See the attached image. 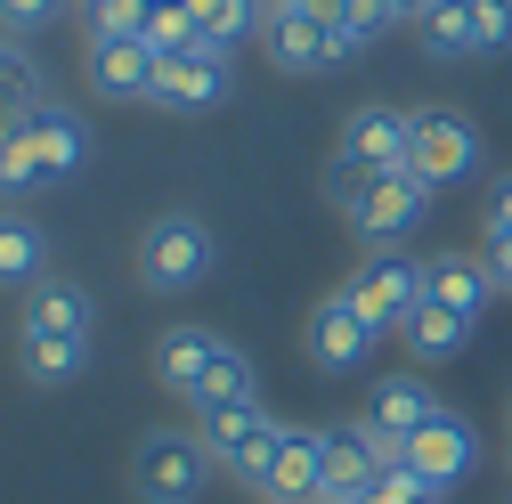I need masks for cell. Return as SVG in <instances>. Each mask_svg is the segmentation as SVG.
Instances as JSON below:
<instances>
[{
    "mask_svg": "<svg viewBox=\"0 0 512 504\" xmlns=\"http://www.w3.org/2000/svg\"><path fill=\"white\" fill-rule=\"evenodd\" d=\"M464 342H472V318H456V309H439V301H423L415 318L399 326V350H407L415 366H447Z\"/></svg>",
    "mask_w": 512,
    "mask_h": 504,
    "instance_id": "obj_21",
    "label": "cell"
},
{
    "mask_svg": "<svg viewBox=\"0 0 512 504\" xmlns=\"http://www.w3.org/2000/svg\"><path fill=\"white\" fill-rule=\"evenodd\" d=\"M155 9H163V0H155Z\"/></svg>",
    "mask_w": 512,
    "mask_h": 504,
    "instance_id": "obj_35",
    "label": "cell"
},
{
    "mask_svg": "<svg viewBox=\"0 0 512 504\" xmlns=\"http://www.w3.org/2000/svg\"><path fill=\"white\" fill-rule=\"evenodd\" d=\"M496 269V293H512V261H488Z\"/></svg>",
    "mask_w": 512,
    "mask_h": 504,
    "instance_id": "obj_32",
    "label": "cell"
},
{
    "mask_svg": "<svg viewBox=\"0 0 512 504\" xmlns=\"http://www.w3.org/2000/svg\"><path fill=\"white\" fill-rule=\"evenodd\" d=\"M17 334H49V342H90L98 334V301L82 277H41L17 309Z\"/></svg>",
    "mask_w": 512,
    "mask_h": 504,
    "instance_id": "obj_16",
    "label": "cell"
},
{
    "mask_svg": "<svg viewBox=\"0 0 512 504\" xmlns=\"http://www.w3.org/2000/svg\"><path fill=\"white\" fill-rule=\"evenodd\" d=\"M317 472H326V431L285 423L269 464L252 472V496H261V504H317Z\"/></svg>",
    "mask_w": 512,
    "mask_h": 504,
    "instance_id": "obj_11",
    "label": "cell"
},
{
    "mask_svg": "<svg viewBox=\"0 0 512 504\" xmlns=\"http://www.w3.org/2000/svg\"><path fill=\"white\" fill-rule=\"evenodd\" d=\"M57 17H66V0H0V33H9V41L41 33V25H57Z\"/></svg>",
    "mask_w": 512,
    "mask_h": 504,
    "instance_id": "obj_30",
    "label": "cell"
},
{
    "mask_svg": "<svg viewBox=\"0 0 512 504\" xmlns=\"http://www.w3.org/2000/svg\"><path fill=\"white\" fill-rule=\"evenodd\" d=\"M504 423H512V399H504Z\"/></svg>",
    "mask_w": 512,
    "mask_h": 504,
    "instance_id": "obj_34",
    "label": "cell"
},
{
    "mask_svg": "<svg viewBox=\"0 0 512 504\" xmlns=\"http://www.w3.org/2000/svg\"><path fill=\"white\" fill-rule=\"evenodd\" d=\"M472 25H480V57L512 49V0H472Z\"/></svg>",
    "mask_w": 512,
    "mask_h": 504,
    "instance_id": "obj_31",
    "label": "cell"
},
{
    "mask_svg": "<svg viewBox=\"0 0 512 504\" xmlns=\"http://www.w3.org/2000/svg\"><path fill=\"white\" fill-rule=\"evenodd\" d=\"M187 17L204 25V41L236 49V41H252V33H261V17H269V0H187Z\"/></svg>",
    "mask_w": 512,
    "mask_h": 504,
    "instance_id": "obj_25",
    "label": "cell"
},
{
    "mask_svg": "<svg viewBox=\"0 0 512 504\" xmlns=\"http://www.w3.org/2000/svg\"><path fill=\"white\" fill-rule=\"evenodd\" d=\"M480 261H512V179L488 196V212H480Z\"/></svg>",
    "mask_w": 512,
    "mask_h": 504,
    "instance_id": "obj_29",
    "label": "cell"
},
{
    "mask_svg": "<svg viewBox=\"0 0 512 504\" xmlns=\"http://www.w3.org/2000/svg\"><path fill=\"white\" fill-rule=\"evenodd\" d=\"M147 17H155V0H82L90 41H147Z\"/></svg>",
    "mask_w": 512,
    "mask_h": 504,
    "instance_id": "obj_26",
    "label": "cell"
},
{
    "mask_svg": "<svg viewBox=\"0 0 512 504\" xmlns=\"http://www.w3.org/2000/svg\"><path fill=\"white\" fill-rule=\"evenodd\" d=\"M423 49L431 57H480V25H472V0H431V9L415 17Z\"/></svg>",
    "mask_w": 512,
    "mask_h": 504,
    "instance_id": "obj_23",
    "label": "cell"
},
{
    "mask_svg": "<svg viewBox=\"0 0 512 504\" xmlns=\"http://www.w3.org/2000/svg\"><path fill=\"white\" fill-rule=\"evenodd\" d=\"M261 57H269L277 74L309 82V74H334V66H350V57H366V33L334 9V0H269Z\"/></svg>",
    "mask_w": 512,
    "mask_h": 504,
    "instance_id": "obj_2",
    "label": "cell"
},
{
    "mask_svg": "<svg viewBox=\"0 0 512 504\" xmlns=\"http://www.w3.org/2000/svg\"><path fill=\"white\" fill-rule=\"evenodd\" d=\"M196 41H204V25L187 17V0H163V9L147 17V49L155 57H179V49H196Z\"/></svg>",
    "mask_w": 512,
    "mask_h": 504,
    "instance_id": "obj_27",
    "label": "cell"
},
{
    "mask_svg": "<svg viewBox=\"0 0 512 504\" xmlns=\"http://www.w3.org/2000/svg\"><path fill=\"white\" fill-rule=\"evenodd\" d=\"M220 261V244L196 212H155L147 236H139V285L147 293H196Z\"/></svg>",
    "mask_w": 512,
    "mask_h": 504,
    "instance_id": "obj_3",
    "label": "cell"
},
{
    "mask_svg": "<svg viewBox=\"0 0 512 504\" xmlns=\"http://www.w3.org/2000/svg\"><path fill=\"white\" fill-rule=\"evenodd\" d=\"M25 147H33L41 179L57 187L66 171H82V155H90V131H82V114H66V106H41V114L25 122Z\"/></svg>",
    "mask_w": 512,
    "mask_h": 504,
    "instance_id": "obj_20",
    "label": "cell"
},
{
    "mask_svg": "<svg viewBox=\"0 0 512 504\" xmlns=\"http://www.w3.org/2000/svg\"><path fill=\"white\" fill-rule=\"evenodd\" d=\"M196 431H204V448H212V472H228V480L252 488V472L269 464V448H277L285 423L261 399H228V407H196Z\"/></svg>",
    "mask_w": 512,
    "mask_h": 504,
    "instance_id": "obj_5",
    "label": "cell"
},
{
    "mask_svg": "<svg viewBox=\"0 0 512 504\" xmlns=\"http://www.w3.org/2000/svg\"><path fill=\"white\" fill-rule=\"evenodd\" d=\"M431 204H439V187H431L415 163H399V171H374V179H366V196H358L350 228H358L366 244H391V236H415Z\"/></svg>",
    "mask_w": 512,
    "mask_h": 504,
    "instance_id": "obj_8",
    "label": "cell"
},
{
    "mask_svg": "<svg viewBox=\"0 0 512 504\" xmlns=\"http://www.w3.org/2000/svg\"><path fill=\"white\" fill-rule=\"evenodd\" d=\"M212 480V448L204 431H147L131 448V488L139 504H196Z\"/></svg>",
    "mask_w": 512,
    "mask_h": 504,
    "instance_id": "obj_4",
    "label": "cell"
},
{
    "mask_svg": "<svg viewBox=\"0 0 512 504\" xmlns=\"http://www.w3.org/2000/svg\"><path fill=\"white\" fill-rule=\"evenodd\" d=\"M399 464V448L391 439H374L366 423H342V431H326V472H317V504H366L374 496V480Z\"/></svg>",
    "mask_w": 512,
    "mask_h": 504,
    "instance_id": "obj_9",
    "label": "cell"
},
{
    "mask_svg": "<svg viewBox=\"0 0 512 504\" xmlns=\"http://www.w3.org/2000/svg\"><path fill=\"white\" fill-rule=\"evenodd\" d=\"M155 383L187 407H228V399H261V383H252V358L212 334V326H163L155 342Z\"/></svg>",
    "mask_w": 512,
    "mask_h": 504,
    "instance_id": "obj_1",
    "label": "cell"
},
{
    "mask_svg": "<svg viewBox=\"0 0 512 504\" xmlns=\"http://www.w3.org/2000/svg\"><path fill=\"white\" fill-rule=\"evenodd\" d=\"M382 342H391V334H382L350 293H326V301L309 309V326H301V350H309V366H317V374H358Z\"/></svg>",
    "mask_w": 512,
    "mask_h": 504,
    "instance_id": "obj_7",
    "label": "cell"
},
{
    "mask_svg": "<svg viewBox=\"0 0 512 504\" xmlns=\"http://www.w3.org/2000/svg\"><path fill=\"white\" fill-rule=\"evenodd\" d=\"M415 147V114L399 106H358L342 114V139H334V163H358V171H399Z\"/></svg>",
    "mask_w": 512,
    "mask_h": 504,
    "instance_id": "obj_15",
    "label": "cell"
},
{
    "mask_svg": "<svg viewBox=\"0 0 512 504\" xmlns=\"http://www.w3.org/2000/svg\"><path fill=\"white\" fill-rule=\"evenodd\" d=\"M228 90H236V66H228L220 41H196V49H179V57L155 66V106H171V114H204Z\"/></svg>",
    "mask_w": 512,
    "mask_h": 504,
    "instance_id": "obj_10",
    "label": "cell"
},
{
    "mask_svg": "<svg viewBox=\"0 0 512 504\" xmlns=\"http://www.w3.org/2000/svg\"><path fill=\"white\" fill-rule=\"evenodd\" d=\"M155 66H163V57L147 41H90L82 49V82L106 106H155Z\"/></svg>",
    "mask_w": 512,
    "mask_h": 504,
    "instance_id": "obj_14",
    "label": "cell"
},
{
    "mask_svg": "<svg viewBox=\"0 0 512 504\" xmlns=\"http://www.w3.org/2000/svg\"><path fill=\"white\" fill-rule=\"evenodd\" d=\"M9 139H17V131H0V147H9Z\"/></svg>",
    "mask_w": 512,
    "mask_h": 504,
    "instance_id": "obj_33",
    "label": "cell"
},
{
    "mask_svg": "<svg viewBox=\"0 0 512 504\" xmlns=\"http://www.w3.org/2000/svg\"><path fill=\"white\" fill-rule=\"evenodd\" d=\"M407 163H415L431 187H456V179L480 171V131H472L464 114H447V106H423V114H415V147H407Z\"/></svg>",
    "mask_w": 512,
    "mask_h": 504,
    "instance_id": "obj_13",
    "label": "cell"
},
{
    "mask_svg": "<svg viewBox=\"0 0 512 504\" xmlns=\"http://www.w3.org/2000/svg\"><path fill=\"white\" fill-rule=\"evenodd\" d=\"M33 187H49L41 179V163H33V147H25V131L0 147V204H17V196H33Z\"/></svg>",
    "mask_w": 512,
    "mask_h": 504,
    "instance_id": "obj_28",
    "label": "cell"
},
{
    "mask_svg": "<svg viewBox=\"0 0 512 504\" xmlns=\"http://www.w3.org/2000/svg\"><path fill=\"white\" fill-rule=\"evenodd\" d=\"M49 277V228L17 204H0V293H33Z\"/></svg>",
    "mask_w": 512,
    "mask_h": 504,
    "instance_id": "obj_19",
    "label": "cell"
},
{
    "mask_svg": "<svg viewBox=\"0 0 512 504\" xmlns=\"http://www.w3.org/2000/svg\"><path fill=\"white\" fill-rule=\"evenodd\" d=\"M431 415H439L431 374H382V383L366 391V415H358V423H366L374 439H391V448H407V439H415Z\"/></svg>",
    "mask_w": 512,
    "mask_h": 504,
    "instance_id": "obj_17",
    "label": "cell"
},
{
    "mask_svg": "<svg viewBox=\"0 0 512 504\" xmlns=\"http://www.w3.org/2000/svg\"><path fill=\"white\" fill-rule=\"evenodd\" d=\"M17 358H25V374L41 391H66L74 374L90 366V342H49V334H17Z\"/></svg>",
    "mask_w": 512,
    "mask_h": 504,
    "instance_id": "obj_24",
    "label": "cell"
},
{
    "mask_svg": "<svg viewBox=\"0 0 512 504\" xmlns=\"http://www.w3.org/2000/svg\"><path fill=\"white\" fill-rule=\"evenodd\" d=\"M488 293H496V269L480 261V252H431V261H423V301L456 309V318H472V326H480Z\"/></svg>",
    "mask_w": 512,
    "mask_h": 504,
    "instance_id": "obj_18",
    "label": "cell"
},
{
    "mask_svg": "<svg viewBox=\"0 0 512 504\" xmlns=\"http://www.w3.org/2000/svg\"><path fill=\"white\" fill-rule=\"evenodd\" d=\"M504 456H512V448H504Z\"/></svg>",
    "mask_w": 512,
    "mask_h": 504,
    "instance_id": "obj_36",
    "label": "cell"
},
{
    "mask_svg": "<svg viewBox=\"0 0 512 504\" xmlns=\"http://www.w3.org/2000/svg\"><path fill=\"white\" fill-rule=\"evenodd\" d=\"M49 106V90H41V66L0 33V131H25V122Z\"/></svg>",
    "mask_w": 512,
    "mask_h": 504,
    "instance_id": "obj_22",
    "label": "cell"
},
{
    "mask_svg": "<svg viewBox=\"0 0 512 504\" xmlns=\"http://www.w3.org/2000/svg\"><path fill=\"white\" fill-rule=\"evenodd\" d=\"M342 293L366 309L382 334H399L415 309H423V261H415V252H399V244H374L366 261L350 269V285H342Z\"/></svg>",
    "mask_w": 512,
    "mask_h": 504,
    "instance_id": "obj_6",
    "label": "cell"
},
{
    "mask_svg": "<svg viewBox=\"0 0 512 504\" xmlns=\"http://www.w3.org/2000/svg\"><path fill=\"white\" fill-rule=\"evenodd\" d=\"M399 464H407V472H423V480L447 496L456 480H472V472H480V431H472L464 415H447V407H439V415L407 439V448H399Z\"/></svg>",
    "mask_w": 512,
    "mask_h": 504,
    "instance_id": "obj_12",
    "label": "cell"
}]
</instances>
